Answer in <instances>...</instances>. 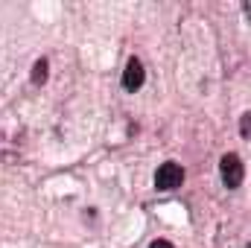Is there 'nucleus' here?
<instances>
[{"label":"nucleus","instance_id":"nucleus-5","mask_svg":"<svg viewBox=\"0 0 251 248\" xmlns=\"http://www.w3.org/2000/svg\"><path fill=\"white\" fill-rule=\"evenodd\" d=\"M240 128H243V137L249 140V128H251V114H243V123H240Z\"/></svg>","mask_w":251,"mask_h":248},{"label":"nucleus","instance_id":"nucleus-4","mask_svg":"<svg viewBox=\"0 0 251 248\" xmlns=\"http://www.w3.org/2000/svg\"><path fill=\"white\" fill-rule=\"evenodd\" d=\"M47 73H50V62H47V59H38V62H35V67H32L29 82H32L35 88H41V85L47 82Z\"/></svg>","mask_w":251,"mask_h":248},{"label":"nucleus","instance_id":"nucleus-1","mask_svg":"<svg viewBox=\"0 0 251 248\" xmlns=\"http://www.w3.org/2000/svg\"><path fill=\"white\" fill-rule=\"evenodd\" d=\"M181 184H184V170L178 164L167 161V164H161L155 170V187L158 190H178Z\"/></svg>","mask_w":251,"mask_h":248},{"label":"nucleus","instance_id":"nucleus-6","mask_svg":"<svg viewBox=\"0 0 251 248\" xmlns=\"http://www.w3.org/2000/svg\"><path fill=\"white\" fill-rule=\"evenodd\" d=\"M149 248H173V243H167V240H155Z\"/></svg>","mask_w":251,"mask_h":248},{"label":"nucleus","instance_id":"nucleus-3","mask_svg":"<svg viewBox=\"0 0 251 248\" xmlns=\"http://www.w3.org/2000/svg\"><path fill=\"white\" fill-rule=\"evenodd\" d=\"M143 82H146V70H143L140 59H128V64L123 70V88L128 94H134V91L143 88Z\"/></svg>","mask_w":251,"mask_h":248},{"label":"nucleus","instance_id":"nucleus-2","mask_svg":"<svg viewBox=\"0 0 251 248\" xmlns=\"http://www.w3.org/2000/svg\"><path fill=\"white\" fill-rule=\"evenodd\" d=\"M219 173H222V181H225L228 190H237V187L243 184V175H246L243 161H240L237 155H225V158L219 161Z\"/></svg>","mask_w":251,"mask_h":248}]
</instances>
